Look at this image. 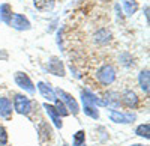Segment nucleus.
Instances as JSON below:
<instances>
[{"mask_svg":"<svg viewBox=\"0 0 150 146\" xmlns=\"http://www.w3.org/2000/svg\"><path fill=\"white\" fill-rule=\"evenodd\" d=\"M54 92H56V96H59L60 101L66 105V108L69 110V113H72L74 116H77V115L80 113V105H78L77 100H75L71 93H68L66 90L60 89V88H57Z\"/></svg>","mask_w":150,"mask_h":146,"instance_id":"f257e3e1","label":"nucleus"},{"mask_svg":"<svg viewBox=\"0 0 150 146\" xmlns=\"http://www.w3.org/2000/svg\"><path fill=\"white\" fill-rule=\"evenodd\" d=\"M14 108L18 115H24L27 116L32 112V101L29 96H26L24 93H15L14 95Z\"/></svg>","mask_w":150,"mask_h":146,"instance_id":"f03ea898","label":"nucleus"},{"mask_svg":"<svg viewBox=\"0 0 150 146\" xmlns=\"http://www.w3.org/2000/svg\"><path fill=\"white\" fill-rule=\"evenodd\" d=\"M96 78L104 86H110L116 81V69L111 65H102L96 71Z\"/></svg>","mask_w":150,"mask_h":146,"instance_id":"7ed1b4c3","label":"nucleus"},{"mask_svg":"<svg viewBox=\"0 0 150 146\" xmlns=\"http://www.w3.org/2000/svg\"><path fill=\"white\" fill-rule=\"evenodd\" d=\"M108 118L114 124H132L137 119V115L135 113H123V112L116 110V108H111L108 113Z\"/></svg>","mask_w":150,"mask_h":146,"instance_id":"20e7f679","label":"nucleus"},{"mask_svg":"<svg viewBox=\"0 0 150 146\" xmlns=\"http://www.w3.org/2000/svg\"><path fill=\"white\" fill-rule=\"evenodd\" d=\"M14 80H15V83H17V86L21 88L23 90H26V92H29V93H35V90H36V89H35V84H33L32 78L26 74V72H21V71L15 72Z\"/></svg>","mask_w":150,"mask_h":146,"instance_id":"39448f33","label":"nucleus"},{"mask_svg":"<svg viewBox=\"0 0 150 146\" xmlns=\"http://www.w3.org/2000/svg\"><path fill=\"white\" fill-rule=\"evenodd\" d=\"M47 71L50 72V74L57 75V77H65V75H66V69H65L63 62H62L59 57H56V56H53V57L48 59Z\"/></svg>","mask_w":150,"mask_h":146,"instance_id":"423d86ee","label":"nucleus"},{"mask_svg":"<svg viewBox=\"0 0 150 146\" xmlns=\"http://www.w3.org/2000/svg\"><path fill=\"white\" fill-rule=\"evenodd\" d=\"M9 26L14 27L15 30L24 32V30H30L32 24H30V21L27 20V17H24V15H21V14H12V18H11Z\"/></svg>","mask_w":150,"mask_h":146,"instance_id":"0eeeda50","label":"nucleus"},{"mask_svg":"<svg viewBox=\"0 0 150 146\" xmlns=\"http://www.w3.org/2000/svg\"><path fill=\"white\" fill-rule=\"evenodd\" d=\"M81 101L86 103V104H92L95 107H105V101L102 98H99L96 93H93L89 89L81 90Z\"/></svg>","mask_w":150,"mask_h":146,"instance_id":"6e6552de","label":"nucleus"},{"mask_svg":"<svg viewBox=\"0 0 150 146\" xmlns=\"http://www.w3.org/2000/svg\"><path fill=\"white\" fill-rule=\"evenodd\" d=\"M120 101H122V104H125L128 108H135L137 105H138V96H137V93L134 90L126 89L120 95Z\"/></svg>","mask_w":150,"mask_h":146,"instance_id":"1a4fd4ad","label":"nucleus"},{"mask_svg":"<svg viewBox=\"0 0 150 146\" xmlns=\"http://www.w3.org/2000/svg\"><path fill=\"white\" fill-rule=\"evenodd\" d=\"M38 90L41 92V95L44 96V98L47 100V101H56L57 100V96H56V92L51 89V86H50L48 83H45V81H38Z\"/></svg>","mask_w":150,"mask_h":146,"instance_id":"9d476101","label":"nucleus"},{"mask_svg":"<svg viewBox=\"0 0 150 146\" xmlns=\"http://www.w3.org/2000/svg\"><path fill=\"white\" fill-rule=\"evenodd\" d=\"M44 108H45V112H47L48 118L51 119V122L54 124V127H56V128H59V130H60L62 127H63V122H62V118L57 115V112H56L54 105H51V104L45 103V104H44Z\"/></svg>","mask_w":150,"mask_h":146,"instance_id":"9b49d317","label":"nucleus"},{"mask_svg":"<svg viewBox=\"0 0 150 146\" xmlns=\"http://www.w3.org/2000/svg\"><path fill=\"white\" fill-rule=\"evenodd\" d=\"M0 116L3 119H9L12 116V103L6 96H0Z\"/></svg>","mask_w":150,"mask_h":146,"instance_id":"f8f14e48","label":"nucleus"},{"mask_svg":"<svg viewBox=\"0 0 150 146\" xmlns=\"http://www.w3.org/2000/svg\"><path fill=\"white\" fill-rule=\"evenodd\" d=\"M111 32L108 30V29H99L96 33H95V42L96 44H99V45H105V44H108L110 41H111Z\"/></svg>","mask_w":150,"mask_h":146,"instance_id":"ddd939ff","label":"nucleus"},{"mask_svg":"<svg viewBox=\"0 0 150 146\" xmlns=\"http://www.w3.org/2000/svg\"><path fill=\"white\" fill-rule=\"evenodd\" d=\"M138 84H140V88L141 90L149 95V86H150V74H149V69H143L140 74H138Z\"/></svg>","mask_w":150,"mask_h":146,"instance_id":"4468645a","label":"nucleus"},{"mask_svg":"<svg viewBox=\"0 0 150 146\" xmlns=\"http://www.w3.org/2000/svg\"><path fill=\"white\" fill-rule=\"evenodd\" d=\"M105 107H111V108H116V107H119L120 105V95L117 93V92H112V90H110V92H107L105 93Z\"/></svg>","mask_w":150,"mask_h":146,"instance_id":"2eb2a0df","label":"nucleus"},{"mask_svg":"<svg viewBox=\"0 0 150 146\" xmlns=\"http://www.w3.org/2000/svg\"><path fill=\"white\" fill-rule=\"evenodd\" d=\"M56 0H33V6L39 12H50L53 11Z\"/></svg>","mask_w":150,"mask_h":146,"instance_id":"dca6fc26","label":"nucleus"},{"mask_svg":"<svg viewBox=\"0 0 150 146\" xmlns=\"http://www.w3.org/2000/svg\"><path fill=\"white\" fill-rule=\"evenodd\" d=\"M12 8L9 3H2L0 5V23H5L9 26V23H11V18H12Z\"/></svg>","mask_w":150,"mask_h":146,"instance_id":"f3484780","label":"nucleus"},{"mask_svg":"<svg viewBox=\"0 0 150 146\" xmlns=\"http://www.w3.org/2000/svg\"><path fill=\"white\" fill-rule=\"evenodd\" d=\"M122 3H123L125 12H126L128 17L134 15L135 12L138 11V3H137V0H122Z\"/></svg>","mask_w":150,"mask_h":146,"instance_id":"a211bd4d","label":"nucleus"},{"mask_svg":"<svg viewBox=\"0 0 150 146\" xmlns=\"http://www.w3.org/2000/svg\"><path fill=\"white\" fill-rule=\"evenodd\" d=\"M83 112H84V115H87L89 118H92V119H95V120L99 119V110H98V107H95V105H92V104L83 103Z\"/></svg>","mask_w":150,"mask_h":146,"instance_id":"6ab92c4d","label":"nucleus"},{"mask_svg":"<svg viewBox=\"0 0 150 146\" xmlns=\"http://www.w3.org/2000/svg\"><path fill=\"white\" fill-rule=\"evenodd\" d=\"M135 134L137 136H140V137H143V139H150V124L149 122H146V124H141V125H138L135 128Z\"/></svg>","mask_w":150,"mask_h":146,"instance_id":"aec40b11","label":"nucleus"},{"mask_svg":"<svg viewBox=\"0 0 150 146\" xmlns=\"http://www.w3.org/2000/svg\"><path fill=\"white\" fill-rule=\"evenodd\" d=\"M38 131H39V139L42 140V142H45V140H50L51 139V130H50V127L45 124V122H42L39 127H38Z\"/></svg>","mask_w":150,"mask_h":146,"instance_id":"412c9836","label":"nucleus"},{"mask_svg":"<svg viewBox=\"0 0 150 146\" xmlns=\"http://www.w3.org/2000/svg\"><path fill=\"white\" fill-rule=\"evenodd\" d=\"M72 146H86V131L84 130H78L74 134Z\"/></svg>","mask_w":150,"mask_h":146,"instance_id":"4be33fe9","label":"nucleus"},{"mask_svg":"<svg viewBox=\"0 0 150 146\" xmlns=\"http://www.w3.org/2000/svg\"><path fill=\"white\" fill-rule=\"evenodd\" d=\"M54 108H56V112H57V115L62 118V116H68L69 115V110H68V108H66V105L63 104V103H62L59 98L54 101Z\"/></svg>","mask_w":150,"mask_h":146,"instance_id":"5701e85b","label":"nucleus"},{"mask_svg":"<svg viewBox=\"0 0 150 146\" xmlns=\"http://www.w3.org/2000/svg\"><path fill=\"white\" fill-rule=\"evenodd\" d=\"M8 143V131L3 125H0V146H5Z\"/></svg>","mask_w":150,"mask_h":146,"instance_id":"b1692460","label":"nucleus"},{"mask_svg":"<svg viewBox=\"0 0 150 146\" xmlns=\"http://www.w3.org/2000/svg\"><path fill=\"white\" fill-rule=\"evenodd\" d=\"M120 62L123 63V65H131V62H132V57L129 56V53H123L122 56H120Z\"/></svg>","mask_w":150,"mask_h":146,"instance_id":"393cba45","label":"nucleus"},{"mask_svg":"<svg viewBox=\"0 0 150 146\" xmlns=\"http://www.w3.org/2000/svg\"><path fill=\"white\" fill-rule=\"evenodd\" d=\"M144 11H146V17H147V21H149V6H146V9H144Z\"/></svg>","mask_w":150,"mask_h":146,"instance_id":"a878e982","label":"nucleus"},{"mask_svg":"<svg viewBox=\"0 0 150 146\" xmlns=\"http://www.w3.org/2000/svg\"><path fill=\"white\" fill-rule=\"evenodd\" d=\"M131 146H143V145H138V143H137V145H131Z\"/></svg>","mask_w":150,"mask_h":146,"instance_id":"bb28decb","label":"nucleus"},{"mask_svg":"<svg viewBox=\"0 0 150 146\" xmlns=\"http://www.w3.org/2000/svg\"><path fill=\"white\" fill-rule=\"evenodd\" d=\"M63 146H68V145H63Z\"/></svg>","mask_w":150,"mask_h":146,"instance_id":"cd10ccee","label":"nucleus"}]
</instances>
